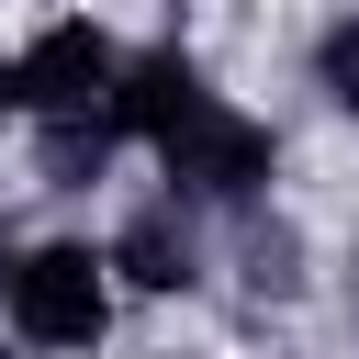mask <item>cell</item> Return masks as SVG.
I'll use <instances>...</instances> for the list:
<instances>
[{
    "instance_id": "cell-4",
    "label": "cell",
    "mask_w": 359,
    "mask_h": 359,
    "mask_svg": "<svg viewBox=\"0 0 359 359\" xmlns=\"http://www.w3.org/2000/svg\"><path fill=\"white\" fill-rule=\"evenodd\" d=\"M191 101H202V90H191V67H180V56H146V67H123V123L168 135V123H180Z\"/></svg>"
},
{
    "instance_id": "cell-3",
    "label": "cell",
    "mask_w": 359,
    "mask_h": 359,
    "mask_svg": "<svg viewBox=\"0 0 359 359\" xmlns=\"http://www.w3.org/2000/svg\"><path fill=\"white\" fill-rule=\"evenodd\" d=\"M101 79H112V56H101V45L79 34V22H67V34H45V45L22 56V90H34V101H56V112H79V101H90Z\"/></svg>"
},
{
    "instance_id": "cell-5",
    "label": "cell",
    "mask_w": 359,
    "mask_h": 359,
    "mask_svg": "<svg viewBox=\"0 0 359 359\" xmlns=\"http://www.w3.org/2000/svg\"><path fill=\"white\" fill-rule=\"evenodd\" d=\"M325 79H337V101H359V22H348V34L325 45Z\"/></svg>"
},
{
    "instance_id": "cell-1",
    "label": "cell",
    "mask_w": 359,
    "mask_h": 359,
    "mask_svg": "<svg viewBox=\"0 0 359 359\" xmlns=\"http://www.w3.org/2000/svg\"><path fill=\"white\" fill-rule=\"evenodd\" d=\"M11 314L34 348H90L101 337V258L90 247H34L11 269Z\"/></svg>"
},
{
    "instance_id": "cell-2",
    "label": "cell",
    "mask_w": 359,
    "mask_h": 359,
    "mask_svg": "<svg viewBox=\"0 0 359 359\" xmlns=\"http://www.w3.org/2000/svg\"><path fill=\"white\" fill-rule=\"evenodd\" d=\"M157 146H168V168H180V180H202V191H247V180L269 168V135H258V123H236V112H213V101H191Z\"/></svg>"
}]
</instances>
